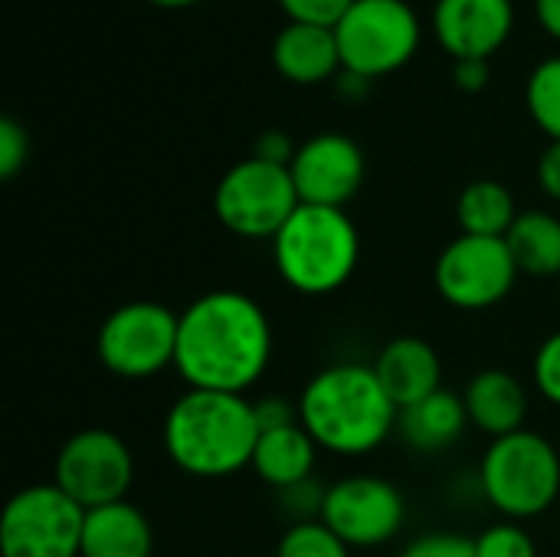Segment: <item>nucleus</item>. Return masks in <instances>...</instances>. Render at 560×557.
Listing matches in <instances>:
<instances>
[{
  "mask_svg": "<svg viewBox=\"0 0 560 557\" xmlns=\"http://www.w3.org/2000/svg\"><path fill=\"white\" fill-rule=\"evenodd\" d=\"M272 361L266 309L236 289H213L180 312L174 371L190 391L246 394Z\"/></svg>",
  "mask_w": 560,
  "mask_h": 557,
  "instance_id": "1",
  "label": "nucleus"
},
{
  "mask_svg": "<svg viewBox=\"0 0 560 557\" xmlns=\"http://www.w3.org/2000/svg\"><path fill=\"white\" fill-rule=\"evenodd\" d=\"M400 410L381 387L371 364L341 361L322 368L299 394V423L318 450L335 456H368L397 430Z\"/></svg>",
  "mask_w": 560,
  "mask_h": 557,
  "instance_id": "2",
  "label": "nucleus"
},
{
  "mask_svg": "<svg viewBox=\"0 0 560 557\" xmlns=\"http://www.w3.org/2000/svg\"><path fill=\"white\" fill-rule=\"evenodd\" d=\"M259 420L246 394L184 391L161 427L171 463L194 479H226L253 466Z\"/></svg>",
  "mask_w": 560,
  "mask_h": 557,
  "instance_id": "3",
  "label": "nucleus"
},
{
  "mask_svg": "<svg viewBox=\"0 0 560 557\" xmlns=\"http://www.w3.org/2000/svg\"><path fill=\"white\" fill-rule=\"evenodd\" d=\"M361 236L338 207L302 204L272 240V263L282 282L302 295L338 292L358 269Z\"/></svg>",
  "mask_w": 560,
  "mask_h": 557,
  "instance_id": "4",
  "label": "nucleus"
},
{
  "mask_svg": "<svg viewBox=\"0 0 560 557\" xmlns=\"http://www.w3.org/2000/svg\"><path fill=\"white\" fill-rule=\"evenodd\" d=\"M479 489L509 522L545 515L560 496L558 446L528 427L492 440L479 463Z\"/></svg>",
  "mask_w": 560,
  "mask_h": 557,
  "instance_id": "5",
  "label": "nucleus"
},
{
  "mask_svg": "<svg viewBox=\"0 0 560 557\" xmlns=\"http://www.w3.org/2000/svg\"><path fill=\"white\" fill-rule=\"evenodd\" d=\"M299 207L292 171L253 154L233 164L213 190L217 220L243 240H276Z\"/></svg>",
  "mask_w": 560,
  "mask_h": 557,
  "instance_id": "6",
  "label": "nucleus"
},
{
  "mask_svg": "<svg viewBox=\"0 0 560 557\" xmlns=\"http://www.w3.org/2000/svg\"><path fill=\"white\" fill-rule=\"evenodd\" d=\"M341 69L377 79L407 66L420 46V16L407 0H354L335 26Z\"/></svg>",
  "mask_w": 560,
  "mask_h": 557,
  "instance_id": "7",
  "label": "nucleus"
},
{
  "mask_svg": "<svg viewBox=\"0 0 560 557\" xmlns=\"http://www.w3.org/2000/svg\"><path fill=\"white\" fill-rule=\"evenodd\" d=\"M177 332L180 315L161 302H128L115 309L95 338L98 361L105 371L125 381H148L177 361Z\"/></svg>",
  "mask_w": 560,
  "mask_h": 557,
  "instance_id": "8",
  "label": "nucleus"
},
{
  "mask_svg": "<svg viewBox=\"0 0 560 557\" xmlns=\"http://www.w3.org/2000/svg\"><path fill=\"white\" fill-rule=\"evenodd\" d=\"M85 509L56 483L20 489L0 519L3 557H79Z\"/></svg>",
  "mask_w": 560,
  "mask_h": 557,
  "instance_id": "9",
  "label": "nucleus"
},
{
  "mask_svg": "<svg viewBox=\"0 0 560 557\" xmlns=\"http://www.w3.org/2000/svg\"><path fill=\"white\" fill-rule=\"evenodd\" d=\"M522 269L505 236H469L459 233L436 256L433 286L443 302L463 312H482L509 299Z\"/></svg>",
  "mask_w": 560,
  "mask_h": 557,
  "instance_id": "10",
  "label": "nucleus"
},
{
  "mask_svg": "<svg viewBox=\"0 0 560 557\" xmlns=\"http://www.w3.org/2000/svg\"><path fill=\"white\" fill-rule=\"evenodd\" d=\"M52 483L85 512L125 502L135 483V456L118 433L89 427L62 443Z\"/></svg>",
  "mask_w": 560,
  "mask_h": 557,
  "instance_id": "11",
  "label": "nucleus"
},
{
  "mask_svg": "<svg viewBox=\"0 0 560 557\" xmlns=\"http://www.w3.org/2000/svg\"><path fill=\"white\" fill-rule=\"evenodd\" d=\"M322 522L348 548H381L400 535L407 502L400 489L381 476H348L325 492Z\"/></svg>",
  "mask_w": 560,
  "mask_h": 557,
  "instance_id": "12",
  "label": "nucleus"
},
{
  "mask_svg": "<svg viewBox=\"0 0 560 557\" xmlns=\"http://www.w3.org/2000/svg\"><path fill=\"white\" fill-rule=\"evenodd\" d=\"M289 171L302 204L345 210V204L364 184L368 161L354 138L341 131H322L299 144Z\"/></svg>",
  "mask_w": 560,
  "mask_h": 557,
  "instance_id": "13",
  "label": "nucleus"
},
{
  "mask_svg": "<svg viewBox=\"0 0 560 557\" xmlns=\"http://www.w3.org/2000/svg\"><path fill=\"white\" fill-rule=\"evenodd\" d=\"M515 23L512 0H436L433 30L456 59H489L505 46Z\"/></svg>",
  "mask_w": 560,
  "mask_h": 557,
  "instance_id": "14",
  "label": "nucleus"
},
{
  "mask_svg": "<svg viewBox=\"0 0 560 557\" xmlns=\"http://www.w3.org/2000/svg\"><path fill=\"white\" fill-rule=\"evenodd\" d=\"M371 368L397 410H407L443 387V361L436 348L417 335H400L387 341Z\"/></svg>",
  "mask_w": 560,
  "mask_h": 557,
  "instance_id": "15",
  "label": "nucleus"
},
{
  "mask_svg": "<svg viewBox=\"0 0 560 557\" xmlns=\"http://www.w3.org/2000/svg\"><path fill=\"white\" fill-rule=\"evenodd\" d=\"M463 401H466V410H469V423L476 430L489 433L492 440L525 430L528 391L512 371H502V368L479 371L466 384Z\"/></svg>",
  "mask_w": 560,
  "mask_h": 557,
  "instance_id": "16",
  "label": "nucleus"
},
{
  "mask_svg": "<svg viewBox=\"0 0 560 557\" xmlns=\"http://www.w3.org/2000/svg\"><path fill=\"white\" fill-rule=\"evenodd\" d=\"M272 62H276L279 76H285L289 82H299V85L325 82V79L338 76V69H341L338 36L331 26L289 20L272 43Z\"/></svg>",
  "mask_w": 560,
  "mask_h": 557,
  "instance_id": "17",
  "label": "nucleus"
},
{
  "mask_svg": "<svg viewBox=\"0 0 560 557\" xmlns=\"http://www.w3.org/2000/svg\"><path fill=\"white\" fill-rule=\"evenodd\" d=\"M151 552H154L151 522L128 499L85 512L79 557H151Z\"/></svg>",
  "mask_w": 560,
  "mask_h": 557,
  "instance_id": "18",
  "label": "nucleus"
},
{
  "mask_svg": "<svg viewBox=\"0 0 560 557\" xmlns=\"http://www.w3.org/2000/svg\"><path fill=\"white\" fill-rule=\"evenodd\" d=\"M315 460H318V443L312 440V433L302 423H289L259 433L253 469L266 486L282 492L299 483H308L315 473Z\"/></svg>",
  "mask_w": 560,
  "mask_h": 557,
  "instance_id": "19",
  "label": "nucleus"
},
{
  "mask_svg": "<svg viewBox=\"0 0 560 557\" xmlns=\"http://www.w3.org/2000/svg\"><path fill=\"white\" fill-rule=\"evenodd\" d=\"M466 427H469L466 401H463V394H453L446 387H440L427 401L400 410V420H397V430L407 440V446H413L420 453L450 450L453 443H459Z\"/></svg>",
  "mask_w": 560,
  "mask_h": 557,
  "instance_id": "20",
  "label": "nucleus"
},
{
  "mask_svg": "<svg viewBox=\"0 0 560 557\" xmlns=\"http://www.w3.org/2000/svg\"><path fill=\"white\" fill-rule=\"evenodd\" d=\"M518 269L538 279L560 276V217L548 210H525L505 236Z\"/></svg>",
  "mask_w": 560,
  "mask_h": 557,
  "instance_id": "21",
  "label": "nucleus"
},
{
  "mask_svg": "<svg viewBox=\"0 0 560 557\" xmlns=\"http://www.w3.org/2000/svg\"><path fill=\"white\" fill-rule=\"evenodd\" d=\"M456 220L469 236H509L512 223L518 220V207L502 181L482 177L463 187L456 200Z\"/></svg>",
  "mask_w": 560,
  "mask_h": 557,
  "instance_id": "22",
  "label": "nucleus"
},
{
  "mask_svg": "<svg viewBox=\"0 0 560 557\" xmlns=\"http://www.w3.org/2000/svg\"><path fill=\"white\" fill-rule=\"evenodd\" d=\"M525 102L535 125L551 141H560V56H548L532 69Z\"/></svg>",
  "mask_w": 560,
  "mask_h": 557,
  "instance_id": "23",
  "label": "nucleus"
},
{
  "mask_svg": "<svg viewBox=\"0 0 560 557\" xmlns=\"http://www.w3.org/2000/svg\"><path fill=\"white\" fill-rule=\"evenodd\" d=\"M276 557H351V548L322 519H315L289 525L279 538Z\"/></svg>",
  "mask_w": 560,
  "mask_h": 557,
  "instance_id": "24",
  "label": "nucleus"
},
{
  "mask_svg": "<svg viewBox=\"0 0 560 557\" xmlns=\"http://www.w3.org/2000/svg\"><path fill=\"white\" fill-rule=\"evenodd\" d=\"M476 557H538V548L518 522H499L476 538Z\"/></svg>",
  "mask_w": 560,
  "mask_h": 557,
  "instance_id": "25",
  "label": "nucleus"
},
{
  "mask_svg": "<svg viewBox=\"0 0 560 557\" xmlns=\"http://www.w3.org/2000/svg\"><path fill=\"white\" fill-rule=\"evenodd\" d=\"M532 378L538 394L560 407V332L548 335L541 341V348L535 351V364H532Z\"/></svg>",
  "mask_w": 560,
  "mask_h": 557,
  "instance_id": "26",
  "label": "nucleus"
},
{
  "mask_svg": "<svg viewBox=\"0 0 560 557\" xmlns=\"http://www.w3.org/2000/svg\"><path fill=\"white\" fill-rule=\"evenodd\" d=\"M279 7L295 23H315V26H338L341 16L354 7V0H279Z\"/></svg>",
  "mask_w": 560,
  "mask_h": 557,
  "instance_id": "27",
  "label": "nucleus"
},
{
  "mask_svg": "<svg viewBox=\"0 0 560 557\" xmlns=\"http://www.w3.org/2000/svg\"><path fill=\"white\" fill-rule=\"evenodd\" d=\"M30 158V135L16 118H0V177L10 181Z\"/></svg>",
  "mask_w": 560,
  "mask_h": 557,
  "instance_id": "28",
  "label": "nucleus"
},
{
  "mask_svg": "<svg viewBox=\"0 0 560 557\" xmlns=\"http://www.w3.org/2000/svg\"><path fill=\"white\" fill-rule=\"evenodd\" d=\"M400 557H476V538H463L453 532H430L410 542Z\"/></svg>",
  "mask_w": 560,
  "mask_h": 557,
  "instance_id": "29",
  "label": "nucleus"
},
{
  "mask_svg": "<svg viewBox=\"0 0 560 557\" xmlns=\"http://www.w3.org/2000/svg\"><path fill=\"white\" fill-rule=\"evenodd\" d=\"M325 492H328V489L315 486L312 479H308V483H299V486H292V489H282V492H279L282 512L292 519V525H299V522H315V519H322Z\"/></svg>",
  "mask_w": 560,
  "mask_h": 557,
  "instance_id": "30",
  "label": "nucleus"
},
{
  "mask_svg": "<svg viewBox=\"0 0 560 557\" xmlns=\"http://www.w3.org/2000/svg\"><path fill=\"white\" fill-rule=\"evenodd\" d=\"M256 407V420H259V430H279V427H289V423H299V404H289L285 397L279 394H269L262 401H253Z\"/></svg>",
  "mask_w": 560,
  "mask_h": 557,
  "instance_id": "31",
  "label": "nucleus"
},
{
  "mask_svg": "<svg viewBox=\"0 0 560 557\" xmlns=\"http://www.w3.org/2000/svg\"><path fill=\"white\" fill-rule=\"evenodd\" d=\"M295 151H299V144H292V138H289L285 131H276V128H272V131H262V135L256 138L253 158L289 167L292 158H295Z\"/></svg>",
  "mask_w": 560,
  "mask_h": 557,
  "instance_id": "32",
  "label": "nucleus"
},
{
  "mask_svg": "<svg viewBox=\"0 0 560 557\" xmlns=\"http://www.w3.org/2000/svg\"><path fill=\"white\" fill-rule=\"evenodd\" d=\"M538 184L551 200H560V141H551L541 151V158H538Z\"/></svg>",
  "mask_w": 560,
  "mask_h": 557,
  "instance_id": "33",
  "label": "nucleus"
},
{
  "mask_svg": "<svg viewBox=\"0 0 560 557\" xmlns=\"http://www.w3.org/2000/svg\"><path fill=\"white\" fill-rule=\"evenodd\" d=\"M453 79L463 92H479L489 82V59H456Z\"/></svg>",
  "mask_w": 560,
  "mask_h": 557,
  "instance_id": "34",
  "label": "nucleus"
},
{
  "mask_svg": "<svg viewBox=\"0 0 560 557\" xmlns=\"http://www.w3.org/2000/svg\"><path fill=\"white\" fill-rule=\"evenodd\" d=\"M535 16L551 36L560 39V0H535Z\"/></svg>",
  "mask_w": 560,
  "mask_h": 557,
  "instance_id": "35",
  "label": "nucleus"
},
{
  "mask_svg": "<svg viewBox=\"0 0 560 557\" xmlns=\"http://www.w3.org/2000/svg\"><path fill=\"white\" fill-rule=\"evenodd\" d=\"M148 3H154V7H190L197 0H148Z\"/></svg>",
  "mask_w": 560,
  "mask_h": 557,
  "instance_id": "36",
  "label": "nucleus"
},
{
  "mask_svg": "<svg viewBox=\"0 0 560 557\" xmlns=\"http://www.w3.org/2000/svg\"><path fill=\"white\" fill-rule=\"evenodd\" d=\"M558 289H560V276H558Z\"/></svg>",
  "mask_w": 560,
  "mask_h": 557,
  "instance_id": "37",
  "label": "nucleus"
}]
</instances>
